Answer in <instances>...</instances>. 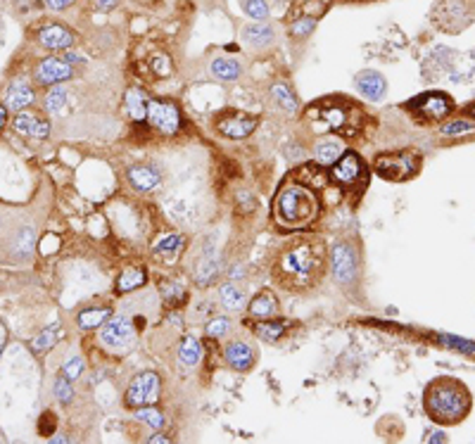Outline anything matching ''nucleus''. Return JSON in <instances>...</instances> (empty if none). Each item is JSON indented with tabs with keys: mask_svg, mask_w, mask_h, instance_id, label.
<instances>
[{
	"mask_svg": "<svg viewBox=\"0 0 475 444\" xmlns=\"http://www.w3.org/2000/svg\"><path fill=\"white\" fill-rule=\"evenodd\" d=\"M328 271V245L318 235H295L276 249L271 278L280 290L307 295L321 285Z\"/></svg>",
	"mask_w": 475,
	"mask_h": 444,
	"instance_id": "1",
	"label": "nucleus"
},
{
	"mask_svg": "<svg viewBox=\"0 0 475 444\" xmlns=\"http://www.w3.org/2000/svg\"><path fill=\"white\" fill-rule=\"evenodd\" d=\"M423 406L435 423L456 425L471 411V392L456 378H435L423 392Z\"/></svg>",
	"mask_w": 475,
	"mask_h": 444,
	"instance_id": "2",
	"label": "nucleus"
},
{
	"mask_svg": "<svg viewBox=\"0 0 475 444\" xmlns=\"http://www.w3.org/2000/svg\"><path fill=\"white\" fill-rule=\"evenodd\" d=\"M318 197L307 185L287 183L280 188L273 202V218L283 228H307L318 216Z\"/></svg>",
	"mask_w": 475,
	"mask_h": 444,
	"instance_id": "3",
	"label": "nucleus"
},
{
	"mask_svg": "<svg viewBox=\"0 0 475 444\" xmlns=\"http://www.w3.org/2000/svg\"><path fill=\"white\" fill-rule=\"evenodd\" d=\"M376 171L387 181H406L411 178L421 166V157L416 150H402V152H385L376 157Z\"/></svg>",
	"mask_w": 475,
	"mask_h": 444,
	"instance_id": "4",
	"label": "nucleus"
},
{
	"mask_svg": "<svg viewBox=\"0 0 475 444\" xmlns=\"http://www.w3.org/2000/svg\"><path fill=\"white\" fill-rule=\"evenodd\" d=\"M160 392H162L160 375L152 371H145V373H138L134 380H131L124 402H126L129 409H143V406L157 404Z\"/></svg>",
	"mask_w": 475,
	"mask_h": 444,
	"instance_id": "5",
	"label": "nucleus"
},
{
	"mask_svg": "<svg viewBox=\"0 0 475 444\" xmlns=\"http://www.w3.org/2000/svg\"><path fill=\"white\" fill-rule=\"evenodd\" d=\"M333 276L340 285H352L359 276V257L349 242H337L333 247Z\"/></svg>",
	"mask_w": 475,
	"mask_h": 444,
	"instance_id": "6",
	"label": "nucleus"
},
{
	"mask_svg": "<svg viewBox=\"0 0 475 444\" xmlns=\"http://www.w3.org/2000/svg\"><path fill=\"white\" fill-rule=\"evenodd\" d=\"M148 122L152 124L160 133L174 136L181 129V112H178L176 105L167 103V100H150Z\"/></svg>",
	"mask_w": 475,
	"mask_h": 444,
	"instance_id": "7",
	"label": "nucleus"
},
{
	"mask_svg": "<svg viewBox=\"0 0 475 444\" xmlns=\"http://www.w3.org/2000/svg\"><path fill=\"white\" fill-rule=\"evenodd\" d=\"M134 337H136V328H134V321H131L129 316L112 318V321H108L103 328H100V342L110 349L129 347L131 342H134Z\"/></svg>",
	"mask_w": 475,
	"mask_h": 444,
	"instance_id": "8",
	"label": "nucleus"
},
{
	"mask_svg": "<svg viewBox=\"0 0 475 444\" xmlns=\"http://www.w3.org/2000/svg\"><path fill=\"white\" fill-rule=\"evenodd\" d=\"M259 119L252 115H245V112H226L223 117H219L216 129L223 138L230 141H242L257 129Z\"/></svg>",
	"mask_w": 475,
	"mask_h": 444,
	"instance_id": "9",
	"label": "nucleus"
},
{
	"mask_svg": "<svg viewBox=\"0 0 475 444\" xmlns=\"http://www.w3.org/2000/svg\"><path fill=\"white\" fill-rule=\"evenodd\" d=\"M409 107L421 119L437 122V119L447 117L449 112H452V100H449L445 93H423V96H418L416 100H411Z\"/></svg>",
	"mask_w": 475,
	"mask_h": 444,
	"instance_id": "10",
	"label": "nucleus"
},
{
	"mask_svg": "<svg viewBox=\"0 0 475 444\" xmlns=\"http://www.w3.org/2000/svg\"><path fill=\"white\" fill-rule=\"evenodd\" d=\"M72 77H74V67L67 60H58V58L41 60L39 65H36V72H34L36 84L46 86V89H50V86H58V84H62V81H67Z\"/></svg>",
	"mask_w": 475,
	"mask_h": 444,
	"instance_id": "11",
	"label": "nucleus"
},
{
	"mask_svg": "<svg viewBox=\"0 0 475 444\" xmlns=\"http://www.w3.org/2000/svg\"><path fill=\"white\" fill-rule=\"evenodd\" d=\"M330 178H333L337 185H345V188H352L354 183H359V181L364 178V164H361L359 155L356 152L342 155V157L333 164Z\"/></svg>",
	"mask_w": 475,
	"mask_h": 444,
	"instance_id": "12",
	"label": "nucleus"
},
{
	"mask_svg": "<svg viewBox=\"0 0 475 444\" xmlns=\"http://www.w3.org/2000/svg\"><path fill=\"white\" fill-rule=\"evenodd\" d=\"M223 361H226L233 371L245 373L257 364V349L242 340H233V342H228L226 349H223Z\"/></svg>",
	"mask_w": 475,
	"mask_h": 444,
	"instance_id": "13",
	"label": "nucleus"
},
{
	"mask_svg": "<svg viewBox=\"0 0 475 444\" xmlns=\"http://www.w3.org/2000/svg\"><path fill=\"white\" fill-rule=\"evenodd\" d=\"M34 100H36V93H34V89H31V84H29L27 79L10 81V86L3 93V105L10 112L27 110L29 105H34Z\"/></svg>",
	"mask_w": 475,
	"mask_h": 444,
	"instance_id": "14",
	"label": "nucleus"
},
{
	"mask_svg": "<svg viewBox=\"0 0 475 444\" xmlns=\"http://www.w3.org/2000/svg\"><path fill=\"white\" fill-rule=\"evenodd\" d=\"M39 43L48 50H70L74 43H77V39H74L72 31L62 27V24H48V27H43L39 31Z\"/></svg>",
	"mask_w": 475,
	"mask_h": 444,
	"instance_id": "15",
	"label": "nucleus"
},
{
	"mask_svg": "<svg viewBox=\"0 0 475 444\" xmlns=\"http://www.w3.org/2000/svg\"><path fill=\"white\" fill-rule=\"evenodd\" d=\"M311 155H314V162L321 166H333L337 159L345 155V145H342V141L337 138V136H326V138H318L314 143V150H311Z\"/></svg>",
	"mask_w": 475,
	"mask_h": 444,
	"instance_id": "16",
	"label": "nucleus"
},
{
	"mask_svg": "<svg viewBox=\"0 0 475 444\" xmlns=\"http://www.w3.org/2000/svg\"><path fill=\"white\" fill-rule=\"evenodd\" d=\"M354 84H356V91H359L364 98L373 100V103H378V100H383V96L387 93L385 77H383V74H378V72H371V70H366V72H359V74H356Z\"/></svg>",
	"mask_w": 475,
	"mask_h": 444,
	"instance_id": "17",
	"label": "nucleus"
},
{
	"mask_svg": "<svg viewBox=\"0 0 475 444\" xmlns=\"http://www.w3.org/2000/svg\"><path fill=\"white\" fill-rule=\"evenodd\" d=\"M12 129L22 136H31V138H46L50 133V122L41 119L39 115H31V112H20L12 122Z\"/></svg>",
	"mask_w": 475,
	"mask_h": 444,
	"instance_id": "18",
	"label": "nucleus"
},
{
	"mask_svg": "<svg viewBox=\"0 0 475 444\" xmlns=\"http://www.w3.org/2000/svg\"><path fill=\"white\" fill-rule=\"evenodd\" d=\"M129 183L136 188L138 192H152L157 190L162 183V174L155 166L138 164L129 169Z\"/></svg>",
	"mask_w": 475,
	"mask_h": 444,
	"instance_id": "19",
	"label": "nucleus"
},
{
	"mask_svg": "<svg viewBox=\"0 0 475 444\" xmlns=\"http://www.w3.org/2000/svg\"><path fill=\"white\" fill-rule=\"evenodd\" d=\"M247 314L249 318H273L278 314V299L271 290H261L257 297L249 302L247 306Z\"/></svg>",
	"mask_w": 475,
	"mask_h": 444,
	"instance_id": "20",
	"label": "nucleus"
},
{
	"mask_svg": "<svg viewBox=\"0 0 475 444\" xmlns=\"http://www.w3.org/2000/svg\"><path fill=\"white\" fill-rule=\"evenodd\" d=\"M148 105L150 98L141 89H129L126 96H124V107H126V115L134 122H148Z\"/></svg>",
	"mask_w": 475,
	"mask_h": 444,
	"instance_id": "21",
	"label": "nucleus"
},
{
	"mask_svg": "<svg viewBox=\"0 0 475 444\" xmlns=\"http://www.w3.org/2000/svg\"><path fill=\"white\" fill-rule=\"evenodd\" d=\"M252 330L261 342H271L273 345V342H278L285 335L287 321H280V318H259L252 326Z\"/></svg>",
	"mask_w": 475,
	"mask_h": 444,
	"instance_id": "22",
	"label": "nucleus"
},
{
	"mask_svg": "<svg viewBox=\"0 0 475 444\" xmlns=\"http://www.w3.org/2000/svg\"><path fill=\"white\" fill-rule=\"evenodd\" d=\"M110 316H112L110 306H86L77 316V323L81 330H96V328H103L105 323L110 321Z\"/></svg>",
	"mask_w": 475,
	"mask_h": 444,
	"instance_id": "23",
	"label": "nucleus"
},
{
	"mask_svg": "<svg viewBox=\"0 0 475 444\" xmlns=\"http://www.w3.org/2000/svg\"><path fill=\"white\" fill-rule=\"evenodd\" d=\"M242 41H245L249 48H257V50L266 48L273 43V29L264 22H254L242 29Z\"/></svg>",
	"mask_w": 475,
	"mask_h": 444,
	"instance_id": "24",
	"label": "nucleus"
},
{
	"mask_svg": "<svg viewBox=\"0 0 475 444\" xmlns=\"http://www.w3.org/2000/svg\"><path fill=\"white\" fill-rule=\"evenodd\" d=\"M148 280V273L143 266H129L124 268L122 273H119L117 278V292H122V295H129V292L138 290V287L145 285Z\"/></svg>",
	"mask_w": 475,
	"mask_h": 444,
	"instance_id": "25",
	"label": "nucleus"
},
{
	"mask_svg": "<svg viewBox=\"0 0 475 444\" xmlns=\"http://www.w3.org/2000/svg\"><path fill=\"white\" fill-rule=\"evenodd\" d=\"M209 72H212V77L219 79V81H235V79L242 77L240 62L230 60V58H216L209 65Z\"/></svg>",
	"mask_w": 475,
	"mask_h": 444,
	"instance_id": "26",
	"label": "nucleus"
},
{
	"mask_svg": "<svg viewBox=\"0 0 475 444\" xmlns=\"http://www.w3.org/2000/svg\"><path fill=\"white\" fill-rule=\"evenodd\" d=\"M219 299H221V304L230 311H238L245 306V292L233 283H223L219 287Z\"/></svg>",
	"mask_w": 475,
	"mask_h": 444,
	"instance_id": "27",
	"label": "nucleus"
},
{
	"mask_svg": "<svg viewBox=\"0 0 475 444\" xmlns=\"http://www.w3.org/2000/svg\"><path fill=\"white\" fill-rule=\"evenodd\" d=\"M183 235H176V233H171V235H164L162 240L155 245V257L157 259H171V257H176V254L181 252V247H183Z\"/></svg>",
	"mask_w": 475,
	"mask_h": 444,
	"instance_id": "28",
	"label": "nucleus"
},
{
	"mask_svg": "<svg viewBox=\"0 0 475 444\" xmlns=\"http://www.w3.org/2000/svg\"><path fill=\"white\" fill-rule=\"evenodd\" d=\"M200 356H202V347H200V342L195 337H183L178 345V361L183 366H195L200 361Z\"/></svg>",
	"mask_w": 475,
	"mask_h": 444,
	"instance_id": "29",
	"label": "nucleus"
},
{
	"mask_svg": "<svg viewBox=\"0 0 475 444\" xmlns=\"http://www.w3.org/2000/svg\"><path fill=\"white\" fill-rule=\"evenodd\" d=\"M216 271H219V259L212 254V249H207L204 257L200 259V266H197V273H195L197 283H209V280L216 276Z\"/></svg>",
	"mask_w": 475,
	"mask_h": 444,
	"instance_id": "30",
	"label": "nucleus"
},
{
	"mask_svg": "<svg viewBox=\"0 0 475 444\" xmlns=\"http://www.w3.org/2000/svg\"><path fill=\"white\" fill-rule=\"evenodd\" d=\"M67 105V89L62 84L58 86H50L48 89V96H46V110L50 115H58L62 112V107Z\"/></svg>",
	"mask_w": 475,
	"mask_h": 444,
	"instance_id": "31",
	"label": "nucleus"
},
{
	"mask_svg": "<svg viewBox=\"0 0 475 444\" xmlns=\"http://www.w3.org/2000/svg\"><path fill=\"white\" fill-rule=\"evenodd\" d=\"M271 96H273V100L283 107L285 112H297V98L292 96V91L287 89L285 84H276L271 89Z\"/></svg>",
	"mask_w": 475,
	"mask_h": 444,
	"instance_id": "32",
	"label": "nucleus"
},
{
	"mask_svg": "<svg viewBox=\"0 0 475 444\" xmlns=\"http://www.w3.org/2000/svg\"><path fill=\"white\" fill-rule=\"evenodd\" d=\"M242 10H245V15L254 22H266L268 20L266 0H242Z\"/></svg>",
	"mask_w": 475,
	"mask_h": 444,
	"instance_id": "33",
	"label": "nucleus"
},
{
	"mask_svg": "<svg viewBox=\"0 0 475 444\" xmlns=\"http://www.w3.org/2000/svg\"><path fill=\"white\" fill-rule=\"evenodd\" d=\"M473 129H475V124H473V122H468V119H459V122H449V124H445L440 133H442V136H449V138H456V136L471 133Z\"/></svg>",
	"mask_w": 475,
	"mask_h": 444,
	"instance_id": "34",
	"label": "nucleus"
},
{
	"mask_svg": "<svg viewBox=\"0 0 475 444\" xmlns=\"http://www.w3.org/2000/svg\"><path fill=\"white\" fill-rule=\"evenodd\" d=\"M136 418L143 421L145 425H150L152 430H160L162 425H164V416L160 414V411L150 409V406H143V409H136Z\"/></svg>",
	"mask_w": 475,
	"mask_h": 444,
	"instance_id": "35",
	"label": "nucleus"
},
{
	"mask_svg": "<svg viewBox=\"0 0 475 444\" xmlns=\"http://www.w3.org/2000/svg\"><path fill=\"white\" fill-rule=\"evenodd\" d=\"M442 345L456 349V352L461 354H475V342L471 340H464V337H456V335H440Z\"/></svg>",
	"mask_w": 475,
	"mask_h": 444,
	"instance_id": "36",
	"label": "nucleus"
},
{
	"mask_svg": "<svg viewBox=\"0 0 475 444\" xmlns=\"http://www.w3.org/2000/svg\"><path fill=\"white\" fill-rule=\"evenodd\" d=\"M31 247H34V230H31V228H22V233H20V237H17V242H15L17 257H29Z\"/></svg>",
	"mask_w": 475,
	"mask_h": 444,
	"instance_id": "37",
	"label": "nucleus"
},
{
	"mask_svg": "<svg viewBox=\"0 0 475 444\" xmlns=\"http://www.w3.org/2000/svg\"><path fill=\"white\" fill-rule=\"evenodd\" d=\"M316 29V20L314 17H299V20L292 22V36H297V39H307V36L311 34V31Z\"/></svg>",
	"mask_w": 475,
	"mask_h": 444,
	"instance_id": "38",
	"label": "nucleus"
},
{
	"mask_svg": "<svg viewBox=\"0 0 475 444\" xmlns=\"http://www.w3.org/2000/svg\"><path fill=\"white\" fill-rule=\"evenodd\" d=\"M230 330V321L226 316H219V318H212L207 323V337L212 340H219V337H223Z\"/></svg>",
	"mask_w": 475,
	"mask_h": 444,
	"instance_id": "39",
	"label": "nucleus"
},
{
	"mask_svg": "<svg viewBox=\"0 0 475 444\" xmlns=\"http://www.w3.org/2000/svg\"><path fill=\"white\" fill-rule=\"evenodd\" d=\"M55 337H58V326H53L50 330H43V333L34 340V352H46V349H50L55 345Z\"/></svg>",
	"mask_w": 475,
	"mask_h": 444,
	"instance_id": "40",
	"label": "nucleus"
},
{
	"mask_svg": "<svg viewBox=\"0 0 475 444\" xmlns=\"http://www.w3.org/2000/svg\"><path fill=\"white\" fill-rule=\"evenodd\" d=\"M299 5H302L304 17H314V20H316L318 15H323V12H326L328 0H299Z\"/></svg>",
	"mask_w": 475,
	"mask_h": 444,
	"instance_id": "41",
	"label": "nucleus"
},
{
	"mask_svg": "<svg viewBox=\"0 0 475 444\" xmlns=\"http://www.w3.org/2000/svg\"><path fill=\"white\" fill-rule=\"evenodd\" d=\"M62 371H65L67 380H77L81 371H84V359H81V356H74V359H70L65 366H62Z\"/></svg>",
	"mask_w": 475,
	"mask_h": 444,
	"instance_id": "42",
	"label": "nucleus"
},
{
	"mask_svg": "<svg viewBox=\"0 0 475 444\" xmlns=\"http://www.w3.org/2000/svg\"><path fill=\"white\" fill-rule=\"evenodd\" d=\"M55 397L60 399V402H70V399L74 397V392H72V385H70V380L67 378H60V380H55Z\"/></svg>",
	"mask_w": 475,
	"mask_h": 444,
	"instance_id": "43",
	"label": "nucleus"
},
{
	"mask_svg": "<svg viewBox=\"0 0 475 444\" xmlns=\"http://www.w3.org/2000/svg\"><path fill=\"white\" fill-rule=\"evenodd\" d=\"M53 428H55V416L48 411V414H43V416H41V428H39V430H41V435H43V437H48V435H50V430H53Z\"/></svg>",
	"mask_w": 475,
	"mask_h": 444,
	"instance_id": "44",
	"label": "nucleus"
},
{
	"mask_svg": "<svg viewBox=\"0 0 475 444\" xmlns=\"http://www.w3.org/2000/svg\"><path fill=\"white\" fill-rule=\"evenodd\" d=\"M74 3H77V0H46V8L48 10H65Z\"/></svg>",
	"mask_w": 475,
	"mask_h": 444,
	"instance_id": "45",
	"label": "nucleus"
},
{
	"mask_svg": "<svg viewBox=\"0 0 475 444\" xmlns=\"http://www.w3.org/2000/svg\"><path fill=\"white\" fill-rule=\"evenodd\" d=\"M426 442H447V435L440 433V430H430V433L426 435Z\"/></svg>",
	"mask_w": 475,
	"mask_h": 444,
	"instance_id": "46",
	"label": "nucleus"
},
{
	"mask_svg": "<svg viewBox=\"0 0 475 444\" xmlns=\"http://www.w3.org/2000/svg\"><path fill=\"white\" fill-rule=\"evenodd\" d=\"M117 3H119V0H98V8L100 10H112Z\"/></svg>",
	"mask_w": 475,
	"mask_h": 444,
	"instance_id": "47",
	"label": "nucleus"
},
{
	"mask_svg": "<svg viewBox=\"0 0 475 444\" xmlns=\"http://www.w3.org/2000/svg\"><path fill=\"white\" fill-rule=\"evenodd\" d=\"M5 122H8V107H5V105H0V129L5 126Z\"/></svg>",
	"mask_w": 475,
	"mask_h": 444,
	"instance_id": "48",
	"label": "nucleus"
},
{
	"mask_svg": "<svg viewBox=\"0 0 475 444\" xmlns=\"http://www.w3.org/2000/svg\"><path fill=\"white\" fill-rule=\"evenodd\" d=\"M148 442H150V444H160V442H162V444H167L169 440H167V437H164V435H152V437H150V440H148Z\"/></svg>",
	"mask_w": 475,
	"mask_h": 444,
	"instance_id": "49",
	"label": "nucleus"
},
{
	"mask_svg": "<svg viewBox=\"0 0 475 444\" xmlns=\"http://www.w3.org/2000/svg\"><path fill=\"white\" fill-rule=\"evenodd\" d=\"M48 442H53V444H65V442H67V437H62V435H58V437H48Z\"/></svg>",
	"mask_w": 475,
	"mask_h": 444,
	"instance_id": "50",
	"label": "nucleus"
},
{
	"mask_svg": "<svg viewBox=\"0 0 475 444\" xmlns=\"http://www.w3.org/2000/svg\"><path fill=\"white\" fill-rule=\"evenodd\" d=\"M468 112H471V115H473V117H475V103H473V105H471V110H468Z\"/></svg>",
	"mask_w": 475,
	"mask_h": 444,
	"instance_id": "51",
	"label": "nucleus"
}]
</instances>
